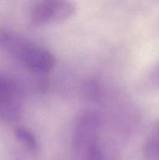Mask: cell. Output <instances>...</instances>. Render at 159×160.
Listing matches in <instances>:
<instances>
[{"instance_id": "3", "label": "cell", "mask_w": 159, "mask_h": 160, "mask_svg": "<svg viewBox=\"0 0 159 160\" xmlns=\"http://www.w3.org/2000/svg\"><path fill=\"white\" fill-rule=\"evenodd\" d=\"M147 160H159V121L155 123L144 148Z\"/></svg>"}, {"instance_id": "5", "label": "cell", "mask_w": 159, "mask_h": 160, "mask_svg": "<svg viewBox=\"0 0 159 160\" xmlns=\"http://www.w3.org/2000/svg\"><path fill=\"white\" fill-rule=\"evenodd\" d=\"M16 137L31 152H36L38 149V144L35 137L28 130L25 128H18L16 131Z\"/></svg>"}, {"instance_id": "2", "label": "cell", "mask_w": 159, "mask_h": 160, "mask_svg": "<svg viewBox=\"0 0 159 160\" xmlns=\"http://www.w3.org/2000/svg\"><path fill=\"white\" fill-rule=\"evenodd\" d=\"M75 11L76 6L70 2L45 0L34 3L31 17L38 23H58L71 17Z\"/></svg>"}, {"instance_id": "4", "label": "cell", "mask_w": 159, "mask_h": 160, "mask_svg": "<svg viewBox=\"0 0 159 160\" xmlns=\"http://www.w3.org/2000/svg\"><path fill=\"white\" fill-rule=\"evenodd\" d=\"M15 92L14 84L9 80L0 77V109L10 106Z\"/></svg>"}, {"instance_id": "6", "label": "cell", "mask_w": 159, "mask_h": 160, "mask_svg": "<svg viewBox=\"0 0 159 160\" xmlns=\"http://www.w3.org/2000/svg\"><path fill=\"white\" fill-rule=\"evenodd\" d=\"M87 160H104L101 148L98 146L92 147L88 151Z\"/></svg>"}, {"instance_id": "1", "label": "cell", "mask_w": 159, "mask_h": 160, "mask_svg": "<svg viewBox=\"0 0 159 160\" xmlns=\"http://www.w3.org/2000/svg\"><path fill=\"white\" fill-rule=\"evenodd\" d=\"M0 45L34 71L47 73L55 66V59L48 50L30 43L9 31H0Z\"/></svg>"}]
</instances>
